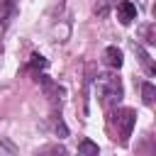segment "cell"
I'll return each mask as SVG.
<instances>
[{"mask_svg": "<svg viewBox=\"0 0 156 156\" xmlns=\"http://www.w3.org/2000/svg\"><path fill=\"white\" fill-rule=\"evenodd\" d=\"M98 98H100V105L105 110H115L122 98H124V88H122V80L119 76H112V73H105V76H98Z\"/></svg>", "mask_w": 156, "mask_h": 156, "instance_id": "1", "label": "cell"}, {"mask_svg": "<svg viewBox=\"0 0 156 156\" xmlns=\"http://www.w3.org/2000/svg\"><path fill=\"white\" fill-rule=\"evenodd\" d=\"M110 122L117 127L119 144L127 146V144H129V136H132V129H134V124H136V110H132V107H117V110L112 112ZM117 136H115V139H117Z\"/></svg>", "mask_w": 156, "mask_h": 156, "instance_id": "2", "label": "cell"}, {"mask_svg": "<svg viewBox=\"0 0 156 156\" xmlns=\"http://www.w3.org/2000/svg\"><path fill=\"white\" fill-rule=\"evenodd\" d=\"M15 15H17V2L15 0H2L0 2V37L7 32V27L15 20Z\"/></svg>", "mask_w": 156, "mask_h": 156, "instance_id": "3", "label": "cell"}, {"mask_svg": "<svg viewBox=\"0 0 156 156\" xmlns=\"http://www.w3.org/2000/svg\"><path fill=\"white\" fill-rule=\"evenodd\" d=\"M117 20L122 24H132L136 20V5L129 2V0H119L117 2Z\"/></svg>", "mask_w": 156, "mask_h": 156, "instance_id": "4", "label": "cell"}, {"mask_svg": "<svg viewBox=\"0 0 156 156\" xmlns=\"http://www.w3.org/2000/svg\"><path fill=\"white\" fill-rule=\"evenodd\" d=\"M132 51L139 56V63L144 66V71H146L149 76H156V58H151V56L146 54V49H144L141 44H136V41H132Z\"/></svg>", "mask_w": 156, "mask_h": 156, "instance_id": "5", "label": "cell"}, {"mask_svg": "<svg viewBox=\"0 0 156 156\" xmlns=\"http://www.w3.org/2000/svg\"><path fill=\"white\" fill-rule=\"evenodd\" d=\"M102 58H105V63H107L110 68H119L122 61H124V58H122V51H119L117 46H107L105 54H102Z\"/></svg>", "mask_w": 156, "mask_h": 156, "instance_id": "6", "label": "cell"}, {"mask_svg": "<svg viewBox=\"0 0 156 156\" xmlns=\"http://www.w3.org/2000/svg\"><path fill=\"white\" fill-rule=\"evenodd\" d=\"M34 156H68V151H66L61 144H46V146L37 149Z\"/></svg>", "mask_w": 156, "mask_h": 156, "instance_id": "7", "label": "cell"}, {"mask_svg": "<svg viewBox=\"0 0 156 156\" xmlns=\"http://www.w3.org/2000/svg\"><path fill=\"white\" fill-rule=\"evenodd\" d=\"M78 156H100V149H98V144H95V141L83 139V141L78 144Z\"/></svg>", "mask_w": 156, "mask_h": 156, "instance_id": "8", "label": "cell"}, {"mask_svg": "<svg viewBox=\"0 0 156 156\" xmlns=\"http://www.w3.org/2000/svg\"><path fill=\"white\" fill-rule=\"evenodd\" d=\"M141 100H144V105H154L156 102V85L144 83L141 85Z\"/></svg>", "mask_w": 156, "mask_h": 156, "instance_id": "9", "label": "cell"}, {"mask_svg": "<svg viewBox=\"0 0 156 156\" xmlns=\"http://www.w3.org/2000/svg\"><path fill=\"white\" fill-rule=\"evenodd\" d=\"M115 5V0H98L95 2V7H93V12L100 17V20H105L107 15H110V7Z\"/></svg>", "mask_w": 156, "mask_h": 156, "instance_id": "10", "label": "cell"}, {"mask_svg": "<svg viewBox=\"0 0 156 156\" xmlns=\"http://www.w3.org/2000/svg\"><path fill=\"white\" fill-rule=\"evenodd\" d=\"M29 68H32V71H44V68H46V58L39 56V54H32V58H29Z\"/></svg>", "mask_w": 156, "mask_h": 156, "instance_id": "11", "label": "cell"}, {"mask_svg": "<svg viewBox=\"0 0 156 156\" xmlns=\"http://www.w3.org/2000/svg\"><path fill=\"white\" fill-rule=\"evenodd\" d=\"M54 132H56L58 136H68V129H66V124H63L61 115H54Z\"/></svg>", "mask_w": 156, "mask_h": 156, "instance_id": "12", "label": "cell"}, {"mask_svg": "<svg viewBox=\"0 0 156 156\" xmlns=\"http://www.w3.org/2000/svg\"><path fill=\"white\" fill-rule=\"evenodd\" d=\"M154 17H156V2H154Z\"/></svg>", "mask_w": 156, "mask_h": 156, "instance_id": "13", "label": "cell"}]
</instances>
